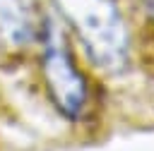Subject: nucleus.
<instances>
[{
  "label": "nucleus",
  "instance_id": "obj_1",
  "mask_svg": "<svg viewBox=\"0 0 154 151\" xmlns=\"http://www.w3.org/2000/svg\"><path fill=\"white\" fill-rule=\"evenodd\" d=\"M60 14L75 26L89 60L108 72L128 62V29L113 0H55Z\"/></svg>",
  "mask_w": 154,
  "mask_h": 151
},
{
  "label": "nucleus",
  "instance_id": "obj_3",
  "mask_svg": "<svg viewBox=\"0 0 154 151\" xmlns=\"http://www.w3.org/2000/svg\"><path fill=\"white\" fill-rule=\"evenodd\" d=\"M36 36L34 12L26 0H0V41L22 48Z\"/></svg>",
  "mask_w": 154,
  "mask_h": 151
},
{
  "label": "nucleus",
  "instance_id": "obj_2",
  "mask_svg": "<svg viewBox=\"0 0 154 151\" xmlns=\"http://www.w3.org/2000/svg\"><path fill=\"white\" fill-rule=\"evenodd\" d=\"M43 77L58 110L70 120H79L89 101V89L82 72L75 67L72 53L55 19H48L43 26Z\"/></svg>",
  "mask_w": 154,
  "mask_h": 151
}]
</instances>
